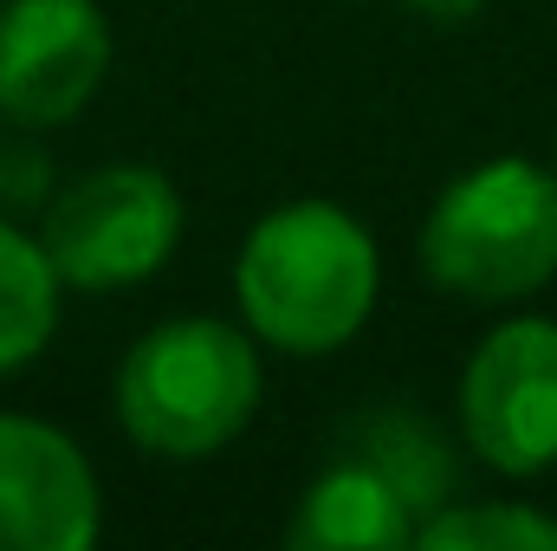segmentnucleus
Masks as SVG:
<instances>
[{
  "mask_svg": "<svg viewBox=\"0 0 557 551\" xmlns=\"http://www.w3.org/2000/svg\"><path fill=\"white\" fill-rule=\"evenodd\" d=\"M253 331L227 318H169L117 364V421L156 461H208L260 409Z\"/></svg>",
  "mask_w": 557,
  "mask_h": 551,
  "instance_id": "2",
  "label": "nucleus"
},
{
  "mask_svg": "<svg viewBox=\"0 0 557 551\" xmlns=\"http://www.w3.org/2000/svg\"><path fill=\"white\" fill-rule=\"evenodd\" d=\"M344 454H357V461H370L403 500H409V513H416V526L434 513V506H447L454 500V448H447V434L416 409H370L350 421V448Z\"/></svg>",
  "mask_w": 557,
  "mask_h": 551,
  "instance_id": "9",
  "label": "nucleus"
},
{
  "mask_svg": "<svg viewBox=\"0 0 557 551\" xmlns=\"http://www.w3.org/2000/svg\"><path fill=\"white\" fill-rule=\"evenodd\" d=\"M421 551H557V519L512 500H447L416 526Z\"/></svg>",
  "mask_w": 557,
  "mask_h": 551,
  "instance_id": "11",
  "label": "nucleus"
},
{
  "mask_svg": "<svg viewBox=\"0 0 557 551\" xmlns=\"http://www.w3.org/2000/svg\"><path fill=\"white\" fill-rule=\"evenodd\" d=\"M460 434L467 448L512 480L557 467V325L506 318L493 325L460 370Z\"/></svg>",
  "mask_w": 557,
  "mask_h": 551,
  "instance_id": "5",
  "label": "nucleus"
},
{
  "mask_svg": "<svg viewBox=\"0 0 557 551\" xmlns=\"http://www.w3.org/2000/svg\"><path fill=\"white\" fill-rule=\"evenodd\" d=\"M409 7H416L421 20H441V26H447V20H473L486 0H409Z\"/></svg>",
  "mask_w": 557,
  "mask_h": 551,
  "instance_id": "12",
  "label": "nucleus"
},
{
  "mask_svg": "<svg viewBox=\"0 0 557 551\" xmlns=\"http://www.w3.org/2000/svg\"><path fill=\"white\" fill-rule=\"evenodd\" d=\"M111 72V20L98 0H7L0 7V118L52 131L78 118Z\"/></svg>",
  "mask_w": 557,
  "mask_h": 551,
  "instance_id": "6",
  "label": "nucleus"
},
{
  "mask_svg": "<svg viewBox=\"0 0 557 551\" xmlns=\"http://www.w3.org/2000/svg\"><path fill=\"white\" fill-rule=\"evenodd\" d=\"M285 546L298 551H403L416 546L409 500L357 454H337L292 506Z\"/></svg>",
  "mask_w": 557,
  "mask_h": 551,
  "instance_id": "8",
  "label": "nucleus"
},
{
  "mask_svg": "<svg viewBox=\"0 0 557 551\" xmlns=\"http://www.w3.org/2000/svg\"><path fill=\"white\" fill-rule=\"evenodd\" d=\"M383 292L370 228L337 201H285L253 221L234 260V298L260 344L285 357H331L350 344Z\"/></svg>",
  "mask_w": 557,
  "mask_h": 551,
  "instance_id": "1",
  "label": "nucleus"
},
{
  "mask_svg": "<svg viewBox=\"0 0 557 551\" xmlns=\"http://www.w3.org/2000/svg\"><path fill=\"white\" fill-rule=\"evenodd\" d=\"M104 526V493L85 448L39 421L0 409V551H85Z\"/></svg>",
  "mask_w": 557,
  "mask_h": 551,
  "instance_id": "7",
  "label": "nucleus"
},
{
  "mask_svg": "<svg viewBox=\"0 0 557 551\" xmlns=\"http://www.w3.org/2000/svg\"><path fill=\"white\" fill-rule=\"evenodd\" d=\"M182 241V195L149 162H104L52 195L39 247L65 292H124L162 273Z\"/></svg>",
  "mask_w": 557,
  "mask_h": 551,
  "instance_id": "4",
  "label": "nucleus"
},
{
  "mask_svg": "<svg viewBox=\"0 0 557 551\" xmlns=\"http://www.w3.org/2000/svg\"><path fill=\"white\" fill-rule=\"evenodd\" d=\"M59 298H65V279L52 273L39 234L13 228L0 215V377L26 370L52 331H59Z\"/></svg>",
  "mask_w": 557,
  "mask_h": 551,
  "instance_id": "10",
  "label": "nucleus"
},
{
  "mask_svg": "<svg viewBox=\"0 0 557 551\" xmlns=\"http://www.w3.org/2000/svg\"><path fill=\"white\" fill-rule=\"evenodd\" d=\"M421 273L467 305H519L557 279V175L493 156L441 188L421 221Z\"/></svg>",
  "mask_w": 557,
  "mask_h": 551,
  "instance_id": "3",
  "label": "nucleus"
}]
</instances>
